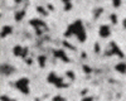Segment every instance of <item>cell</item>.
<instances>
[{
	"label": "cell",
	"mask_w": 126,
	"mask_h": 101,
	"mask_svg": "<svg viewBox=\"0 0 126 101\" xmlns=\"http://www.w3.org/2000/svg\"><path fill=\"white\" fill-rule=\"evenodd\" d=\"M64 37L66 38L75 37L79 43H85L86 39H87V33H86V29H85V25H83L82 20L77 19L73 23H71L68 25V28L66 29Z\"/></svg>",
	"instance_id": "6da1fadb"
},
{
	"label": "cell",
	"mask_w": 126,
	"mask_h": 101,
	"mask_svg": "<svg viewBox=\"0 0 126 101\" xmlns=\"http://www.w3.org/2000/svg\"><path fill=\"white\" fill-rule=\"evenodd\" d=\"M29 24L33 27V29L35 30V34L37 35H43L48 30V25L42 19H30Z\"/></svg>",
	"instance_id": "7a4b0ae2"
},
{
	"label": "cell",
	"mask_w": 126,
	"mask_h": 101,
	"mask_svg": "<svg viewBox=\"0 0 126 101\" xmlns=\"http://www.w3.org/2000/svg\"><path fill=\"white\" fill-rule=\"evenodd\" d=\"M47 81L57 88H66L68 86V84L63 82V78L59 75H57L56 72H49V75L47 76Z\"/></svg>",
	"instance_id": "3957f363"
},
{
	"label": "cell",
	"mask_w": 126,
	"mask_h": 101,
	"mask_svg": "<svg viewBox=\"0 0 126 101\" xmlns=\"http://www.w3.org/2000/svg\"><path fill=\"white\" fill-rule=\"evenodd\" d=\"M29 85H30V81H29L28 77H22V78L16 80L15 82H14V87L18 91H20L22 94H24V95H28L29 94V91H30Z\"/></svg>",
	"instance_id": "277c9868"
},
{
	"label": "cell",
	"mask_w": 126,
	"mask_h": 101,
	"mask_svg": "<svg viewBox=\"0 0 126 101\" xmlns=\"http://www.w3.org/2000/svg\"><path fill=\"white\" fill-rule=\"evenodd\" d=\"M106 56H117L119 58H125V54L124 52L120 49V47L115 43V42H111L110 46H109V49L106 50Z\"/></svg>",
	"instance_id": "5b68a950"
},
{
	"label": "cell",
	"mask_w": 126,
	"mask_h": 101,
	"mask_svg": "<svg viewBox=\"0 0 126 101\" xmlns=\"http://www.w3.org/2000/svg\"><path fill=\"white\" fill-rule=\"evenodd\" d=\"M13 54L15 57H20V58L25 59L29 54V49L27 47H23V46H15L13 48Z\"/></svg>",
	"instance_id": "8992f818"
},
{
	"label": "cell",
	"mask_w": 126,
	"mask_h": 101,
	"mask_svg": "<svg viewBox=\"0 0 126 101\" xmlns=\"http://www.w3.org/2000/svg\"><path fill=\"white\" fill-rule=\"evenodd\" d=\"M98 34L103 39L109 38L111 35V28H110V25L109 24H101L100 28H98Z\"/></svg>",
	"instance_id": "52a82bcc"
},
{
	"label": "cell",
	"mask_w": 126,
	"mask_h": 101,
	"mask_svg": "<svg viewBox=\"0 0 126 101\" xmlns=\"http://www.w3.org/2000/svg\"><path fill=\"white\" fill-rule=\"evenodd\" d=\"M53 56H54V58L63 61L64 63L69 62V58H68V56L66 54V52L63 49H53Z\"/></svg>",
	"instance_id": "ba28073f"
},
{
	"label": "cell",
	"mask_w": 126,
	"mask_h": 101,
	"mask_svg": "<svg viewBox=\"0 0 126 101\" xmlns=\"http://www.w3.org/2000/svg\"><path fill=\"white\" fill-rule=\"evenodd\" d=\"M14 71H15V67H13L12 65H9V63H3V65H1V73H3L4 76L12 75Z\"/></svg>",
	"instance_id": "9c48e42d"
},
{
	"label": "cell",
	"mask_w": 126,
	"mask_h": 101,
	"mask_svg": "<svg viewBox=\"0 0 126 101\" xmlns=\"http://www.w3.org/2000/svg\"><path fill=\"white\" fill-rule=\"evenodd\" d=\"M13 30H14V28L12 25H4L1 28V38H6L9 34L13 33Z\"/></svg>",
	"instance_id": "30bf717a"
},
{
	"label": "cell",
	"mask_w": 126,
	"mask_h": 101,
	"mask_svg": "<svg viewBox=\"0 0 126 101\" xmlns=\"http://www.w3.org/2000/svg\"><path fill=\"white\" fill-rule=\"evenodd\" d=\"M25 17V10H18V12L14 14V19H15V22H22V20L24 19Z\"/></svg>",
	"instance_id": "8fae6325"
},
{
	"label": "cell",
	"mask_w": 126,
	"mask_h": 101,
	"mask_svg": "<svg viewBox=\"0 0 126 101\" xmlns=\"http://www.w3.org/2000/svg\"><path fill=\"white\" fill-rule=\"evenodd\" d=\"M115 69L120 73H126V63L125 62H119L116 66H115Z\"/></svg>",
	"instance_id": "7c38bea8"
},
{
	"label": "cell",
	"mask_w": 126,
	"mask_h": 101,
	"mask_svg": "<svg viewBox=\"0 0 126 101\" xmlns=\"http://www.w3.org/2000/svg\"><path fill=\"white\" fill-rule=\"evenodd\" d=\"M46 61H47V57L43 56V54H40V56L38 57V65H39L40 68H43V67L46 66Z\"/></svg>",
	"instance_id": "4fadbf2b"
},
{
	"label": "cell",
	"mask_w": 126,
	"mask_h": 101,
	"mask_svg": "<svg viewBox=\"0 0 126 101\" xmlns=\"http://www.w3.org/2000/svg\"><path fill=\"white\" fill-rule=\"evenodd\" d=\"M103 13V8H97L93 10V19H98L100 15Z\"/></svg>",
	"instance_id": "5bb4252c"
},
{
	"label": "cell",
	"mask_w": 126,
	"mask_h": 101,
	"mask_svg": "<svg viewBox=\"0 0 126 101\" xmlns=\"http://www.w3.org/2000/svg\"><path fill=\"white\" fill-rule=\"evenodd\" d=\"M37 12L40 14V15H43V17H47L48 15V12H47V9L44 8V6H37Z\"/></svg>",
	"instance_id": "9a60e30c"
},
{
	"label": "cell",
	"mask_w": 126,
	"mask_h": 101,
	"mask_svg": "<svg viewBox=\"0 0 126 101\" xmlns=\"http://www.w3.org/2000/svg\"><path fill=\"white\" fill-rule=\"evenodd\" d=\"M66 76L68 77V80L71 81V82H73L75 81V78H76V75L72 72V71H66Z\"/></svg>",
	"instance_id": "2e32d148"
},
{
	"label": "cell",
	"mask_w": 126,
	"mask_h": 101,
	"mask_svg": "<svg viewBox=\"0 0 126 101\" xmlns=\"http://www.w3.org/2000/svg\"><path fill=\"white\" fill-rule=\"evenodd\" d=\"M110 22H111L112 24H117V15L115 14V13H112V14L110 15Z\"/></svg>",
	"instance_id": "e0dca14e"
},
{
	"label": "cell",
	"mask_w": 126,
	"mask_h": 101,
	"mask_svg": "<svg viewBox=\"0 0 126 101\" xmlns=\"http://www.w3.org/2000/svg\"><path fill=\"white\" fill-rule=\"evenodd\" d=\"M82 69H83V72H85V73H92L93 72V69L91 67H88L87 65H83L82 66Z\"/></svg>",
	"instance_id": "ac0fdd59"
},
{
	"label": "cell",
	"mask_w": 126,
	"mask_h": 101,
	"mask_svg": "<svg viewBox=\"0 0 126 101\" xmlns=\"http://www.w3.org/2000/svg\"><path fill=\"white\" fill-rule=\"evenodd\" d=\"M63 6H64V8H63V9H64V12H69V10L73 8V3L71 1V3H66V4H63Z\"/></svg>",
	"instance_id": "d6986e66"
},
{
	"label": "cell",
	"mask_w": 126,
	"mask_h": 101,
	"mask_svg": "<svg viewBox=\"0 0 126 101\" xmlns=\"http://www.w3.org/2000/svg\"><path fill=\"white\" fill-rule=\"evenodd\" d=\"M112 1V5H113V8H120L121 6V0H111Z\"/></svg>",
	"instance_id": "ffe728a7"
},
{
	"label": "cell",
	"mask_w": 126,
	"mask_h": 101,
	"mask_svg": "<svg viewBox=\"0 0 126 101\" xmlns=\"http://www.w3.org/2000/svg\"><path fill=\"white\" fill-rule=\"evenodd\" d=\"M93 52L94 53H100L101 52V48H100V44L96 42V43H94V46H93Z\"/></svg>",
	"instance_id": "44dd1931"
},
{
	"label": "cell",
	"mask_w": 126,
	"mask_h": 101,
	"mask_svg": "<svg viewBox=\"0 0 126 101\" xmlns=\"http://www.w3.org/2000/svg\"><path fill=\"white\" fill-rule=\"evenodd\" d=\"M63 46L67 47V48H69V49H72V50H76V47H75V46H72V44H69L67 40H64V42H63Z\"/></svg>",
	"instance_id": "7402d4cb"
},
{
	"label": "cell",
	"mask_w": 126,
	"mask_h": 101,
	"mask_svg": "<svg viewBox=\"0 0 126 101\" xmlns=\"http://www.w3.org/2000/svg\"><path fill=\"white\" fill-rule=\"evenodd\" d=\"M24 61H25V63H27V65H32V63H33V59H32V58H28V57H27Z\"/></svg>",
	"instance_id": "603a6c76"
},
{
	"label": "cell",
	"mask_w": 126,
	"mask_h": 101,
	"mask_svg": "<svg viewBox=\"0 0 126 101\" xmlns=\"http://www.w3.org/2000/svg\"><path fill=\"white\" fill-rule=\"evenodd\" d=\"M5 100H12V97H9V96H6V95H3V96H1V101H5Z\"/></svg>",
	"instance_id": "cb8c5ba5"
},
{
	"label": "cell",
	"mask_w": 126,
	"mask_h": 101,
	"mask_svg": "<svg viewBox=\"0 0 126 101\" xmlns=\"http://www.w3.org/2000/svg\"><path fill=\"white\" fill-rule=\"evenodd\" d=\"M53 100H62L63 101V100H64V97H63V96H54Z\"/></svg>",
	"instance_id": "d4e9b609"
},
{
	"label": "cell",
	"mask_w": 126,
	"mask_h": 101,
	"mask_svg": "<svg viewBox=\"0 0 126 101\" xmlns=\"http://www.w3.org/2000/svg\"><path fill=\"white\" fill-rule=\"evenodd\" d=\"M122 28H124V29H126V18L122 20Z\"/></svg>",
	"instance_id": "484cf974"
},
{
	"label": "cell",
	"mask_w": 126,
	"mask_h": 101,
	"mask_svg": "<svg viewBox=\"0 0 126 101\" xmlns=\"http://www.w3.org/2000/svg\"><path fill=\"white\" fill-rule=\"evenodd\" d=\"M48 9H49V10H54V6L52 5V4H49V5H48Z\"/></svg>",
	"instance_id": "4316f807"
},
{
	"label": "cell",
	"mask_w": 126,
	"mask_h": 101,
	"mask_svg": "<svg viewBox=\"0 0 126 101\" xmlns=\"http://www.w3.org/2000/svg\"><path fill=\"white\" fill-rule=\"evenodd\" d=\"M72 1V0H62V3L63 4H66V3H71Z\"/></svg>",
	"instance_id": "83f0119b"
},
{
	"label": "cell",
	"mask_w": 126,
	"mask_h": 101,
	"mask_svg": "<svg viewBox=\"0 0 126 101\" xmlns=\"http://www.w3.org/2000/svg\"><path fill=\"white\" fill-rule=\"evenodd\" d=\"M83 100H86V101L87 100H93V97H83Z\"/></svg>",
	"instance_id": "f1b7e54d"
},
{
	"label": "cell",
	"mask_w": 126,
	"mask_h": 101,
	"mask_svg": "<svg viewBox=\"0 0 126 101\" xmlns=\"http://www.w3.org/2000/svg\"><path fill=\"white\" fill-rule=\"evenodd\" d=\"M14 1H15L16 4H20V3H22V1H23V0H14Z\"/></svg>",
	"instance_id": "f546056e"
}]
</instances>
